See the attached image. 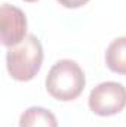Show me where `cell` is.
<instances>
[{"mask_svg": "<svg viewBox=\"0 0 126 127\" xmlns=\"http://www.w3.org/2000/svg\"><path fill=\"white\" fill-rule=\"evenodd\" d=\"M46 90L57 100L70 102L82 95L86 77L76 61L61 59L54 64L46 75Z\"/></svg>", "mask_w": 126, "mask_h": 127, "instance_id": "1", "label": "cell"}, {"mask_svg": "<svg viewBox=\"0 0 126 127\" xmlns=\"http://www.w3.org/2000/svg\"><path fill=\"white\" fill-rule=\"evenodd\" d=\"M43 64V47L40 40L28 34L18 46L7 47L6 68L16 81H30L40 71Z\"/></svg>", "mask_w": 126, "mask_h": 127, "instance_id": "2", "label": "cell"}, {"mask_svg": "<svg viewBox=\"0 0 126 127\" xmlns=\"http://www.w3.org/2000/svg\"><path fill=\"white\" fill-rule=\"evenodd\" d=\"M91 111L101 115L110 117L119 114L126 106V87L117 81H104L92 89L88 99Z\"/></svg>", "mask_w": 126, "mask_h": 127, "instance_id": "3", "label": "cell"}, {"mask_svg": "<svg viewBox=\"0 0 126 127\" xmlns=\"http://www.w3.org/2000/svg\"><path fill=\"white\" fill-rule=\"evenodd\" d=\"M0 30L1 44L4 47L18 46L28 35L25 13L13 4L3 3L0 7Z\"/></svg>", "mask_w": 126, "mask_h": 127, "instance_id": "4", "label": "cell"}, {"mask_svg": "<svg viewBox=\"0 0 126 127\" xmlns=\"http://www.w3.org/2000/svg\"><path fill=\"white\" fill-rule=\"evenodd\" d=\"M19 127H58L52 111L42 106H30L19 117Z\"/></svg>", "mask_w": 126, "mask_h": 127, "instance_id": "5", "label": "cell"}, {"mask_svg": "<svg viewBox=\"0 0 126 127\" xmlns=\"http://www.w3.org/2000/svg\"><path fill=\"white\" fill-rule=\"evenodd\" d=\"M105 64L110 71L126 75V37L114 38L105 50Z\"/></svg>", "mask_w": 126, "mask_h": 127, "instance_id": "6", "label": "cell"}, {"mask_svg": "<svg viewBox=\"0 0 126 127\" xmlns=\"http://www.w3.org/2000/svg\"><path fill=\"white\" fill-rule=\"evenodd\" d=\"M58 1H60V4H63L67 9H77V7L85 6L89 0H58Z\"/></svg>", "mask_w": 126, "mask_h": 127, "instance_id": "7", "label": "cell"}, {"mask_svg": "<svg viewBox=\"0 0 126 127\" xmlns=\"http://www.w3.org/2000/svg\"><path fill=\"white\" fill-rule=\"evenodd\" d=\"M24 1H28V3H34V1H39V0H24Z\"/></svg>", "mask_w": 126, "mask_h": 127, "instance_id": "8", "label": "cell"}]
</instances>
